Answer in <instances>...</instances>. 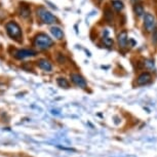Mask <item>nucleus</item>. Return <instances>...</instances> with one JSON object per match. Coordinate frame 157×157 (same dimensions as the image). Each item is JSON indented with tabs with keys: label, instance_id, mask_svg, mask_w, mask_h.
Wrapping results in <instances>:
<instances>
[{
	"label": "nucleus",
	"instance_id": "nucleus-3",
	"mask_svg": "<svg viewBox=\"0 0 157 157\" xmlns=\"http://www.w3.org/2000/svg\"><path fill=\"white\" fill-rule=\"evenodd\" d=\"M5 28H6L7 34L10 35L13 39L20 40L21 38H22V30H21V27L16 22H8L6 25H5Z\"/></svg>",
	"mask_w": 157,
	"mask_h": 157
},
{
	"label": "nucleus",
	"instance_id": "nucleus-1",
	"mask_svg": "<svg viewBox=\"0 0 157 157\" xmlns=\"http://www.w3.org/2000/svg\"><path fill=\"white\" fill-rule=\"evenodd\" d=\"M34 44H35V46H37L39 49H47L54 44V41H52V39L48 35H46L44 33H39L35 37Z\"/></svg>",
	"mask_w": 157,
	"mask_h": 157
},
{
	"label": "nucleus",
	"instance_id": "nucleus-15",
	"mask_svg": "<svg viewBox=\"0 0 157 157\" xmlns=\"http://www.w3.org/2000/svg\"><path fill=\"white\" fill-rule=\"evenodd\" d=\"M103 42L104 44H105L106 46H108V47H111L112 45H113V39L112 38H109V37H104L103 38Z\"/></svg>",
	"mask_w": 157,
	"mask_h": 157
},
{
	"label": "nucleus",
	"instance_id": "nucleus-6",
	"mask_svg": "<svg viewBox=\"0 0 157 157\" xmlns=\"http://www.w3.org/2000/svg\"><path fill=\"white\" fill-rule=\"evenodd\" d=\"M70 77H71V80H72V82L74 84H76L77 86L82 87V88H84L85 86H86V81H85V79L81 75L76 74V73H72L70 75Z\"/></svg>",
	"mask_w": 157,
	"mask_h": 157
},
{
	"label": "nucleus",
	"instance_id": "nucleus-16",
	"mask_svg": "<svg viewBox=\"0 0 157 157\" xmlns=\"http://www.w3.org/2000/svg\"><path fill=\"white\" fill-rule=\"evenodd\" d=\"M104 13H105V19L107 20V21H109V22H111L112 19H113V16H112V11L109 10V8H106Z\"/></svg>",
	"mask_w": 157,
	"mask_h": 157
},
{
	"label": "nucleus",
	"instance_id": "nucleus-5",
	"mask_svg": "<svg viewBox=\"0 0 157 157\" xmlns=\"http://www.w3.org/2000/svg\"><path fill=\"white\" fill-rule=\"evenodd\" d=\"M36 55V52L33 49H20L14 54V57L19 60H23V59L29 58V57H33Z\"/></svg>",
	"mask_w": 157,
	"mask_h": 157
},
{
	"label": "nucleus",
	"instance_id": "nucleus-19",
	"mask_svg": "<svg viewBox=\"0 0 157 157\" xmlns=\"http://www.w3.org/2000/svg\"><path fill=\"white\" fill-rule=\"evenodd\" d=\"M132 1L134 2V3H136V4H137V2H139V1H140V0H132Z\"/></svg>",
	"mask_w": 157,
	"mask_h": 157
},
{
	"label": "nucleus",
	"instance_id": "nucleus-10",
	"mask_svg": "<svg viewBox=\"0 0 157 157\" xmlns=\"http://www.w3.org/2000/svg\"><path fill=\"white\" fill-rule=\"evenodd\" d=\"M30 13H31L30 7H29L27 4H21V8H20V14H21V17H28L29 16H30Z\"/></svg>",
	"mask_w": 157,
	"mask_h": 157
},
{
	"label": "nucleus",
	"instance_id": "nucleus-13",
	"mask_svg": "<svg viewBox=\"0 0 157 157\" xmlns=\"http://www.w3.org/2000/svg\"><path fill=\"white\" fill-rule=\"evenodd\" d=\"M134 10H135V13L137 14L138 17H141V16H143L144 14V8L143 6H142L141 4H135V6H134Z\"/></svg>",
	"mask_w": 157,
	"mask_h": 157
},
{
	"label": "nucleus",
	"instance_id": "nucleus-9",
	"mask_svg": "<svg viewBox=\"0 0 157 157\" xmlns=\"http://www.w3.org/2000/svg\"><path fill=\"white\" fill-rule=\"evenodd\" d=\"M38 66H39L40 69H42L44 71H52V64H50L47 60H45V59L40 60L39 62H38Z\"/></svg>",
	"mask_w": 157,
	"mask_h": 157
},
{
	"label": "nucleus",
	"instance_id": "nucleus-18",
	"mask_svg": "<svg viewBox=\"0 0 157 157\" xmlns=\"http://www.w3.org/2000/svg\"><path fill=\"white\" fill-rule=\"evenodd\" d=\"M152 42L154 44H157V28H155L153 30V34H152Z\"/></svg>",
	"mask_w": 157,
	"mask_h": 157
},
{
	"label": "nucleus",
	"instance_id": "nucleus-2",
	"mask_svg": "<svg viewBox=\"0 0 157 157\" xmlns=\"http://www.w3.org/2000/svg\"><path fill=\"white\" fill-rule=\"evenodd\" d=\"M37 16L39 17V19L41 20V22H43L44 24H54L57 22V17L52 14L50 11H48L45 7L40 6L37 10Z\"/></svg>",
	"mask_w": 157,
	"mask_h": 157
},
{
	"label": "nucleus",
	"instance_id": "nucleus-17",
	"mask_svg": "<svg viewBox=\"0 0 157 157\" xmlns=\"http://www.w3.org/2000/svg\"><path fill=\"white\" fill-rule=\"evenodd\" d=\"M144 65L148 69H154V62L152 60H145Z\"/></svg>",
	"mask_w": 157,
	"mask_h": 157
},
{
	"label": "nucleus",
	"instance_id": "nucleus-14",
	"mask_svg": "<svg viewBox=\"0 0 157 157\" xmlns=\"http://www.w3.org/2000/svg\"><path fill=\"white\" fill-rule=\"evenodd\" d=\"M58 84L60 85L61 87L64 88H68L69 87V82H68L65 78H58Z\"/></svg>",
	"mask_w": 157,
	"mask_h": 157
},
{
	"label": "nucleus",
	"instance_id": "nucleus-11",
	"mask_svg": "<svg viewBox=\"0 0 157 157\" xmlns=\"http://www.w3.org/2000/svg\"><path fill=\"white\" fill-rule=\"evenodd\" d=\"M50 32H52V34L55 36V38H57V39H59V40L63 39L64 33L59 27H52V29H50Z\"/></svg>",
	"mask_w": 157,
	"mask_h": 157
},
{
	"label": "nucleus",
	"instance_id": "nucleus-7",
	"mask_svg": "<svg viewBox=\"0 0 157 157\" xmlns=\"http://www.w3.org/2000/svg\"><path fill=\"white\" fill-rule=\"evenodd\" d=\"M152 77H151V74L148 72H144L142 73L141 75H139L137 78V84L138 85H146L151 81Z\"/></svg>",
	"mask_w": 157,
	"mask_h": 157
},
{
	"label": "nucleus",
	"instance_id": "nucleus-12",
	"mask_svg": "<svg viewBox=\"0 0 157 157\" xmlns=\"http://www.w3.org/2000/svg\"><path fill=\"white\" fill-rule=\"evenodd\" d=\"M112 6H113L117 11H120L123 10V3L120 0H113L112 1Z\"/></svg>",
	"mask_w": 157,
	"mask_h": 157
},
{
	"label": "nucleus",
	"instance_id": "nucleus-4",
	"mask_svg": "<svg viewBox=\"0 0 157 157\" xmlns=\"http://www.w3.org/2000/svg\"><path fill=\"white\" fill-rule=\"evenodd\" d=\"M155 17H154L153 14L151 13H145V17H144V26H145V29L146 31L148 32H151L155 29Z\"/></svg>",
	"mask_w": 157,
	"mask_h": 157
},
{
	"label": "nucleus",
	"instance_id": "nucleus-8",
	"mask_svg": "<svg viewBox=\"0 0 157 157\" xmlns=\"http://www.w3.org/2000/svg\"><path fill=\"white\" fill-rule=\"evenodd\" d=\"M118 44H119V47L121 48H125L127 46V42H128V38H127V33L126 31H122L118 34Z\"/></svg>",
	"mask_w": 157,
	"mask_h": 157
}]
</instances>
